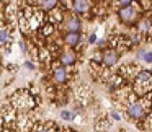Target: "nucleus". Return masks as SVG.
Instances as JSON below:
<instances>
[{
    "mask_svg": "<svg viewBox=\"0 0 152 132\" xmlns=\"http://www.w3.org/2000/svg\"><path fill=\"white\" fill-rule=\"evenodd\" d=\"M137 12L139 8L134 7V5H128V7H123L119 10V18H121L123 23H134L136 18H137Z\"/></svg>",
    "mask_w": 152,
    "mask_h": 132,
    "instance_id": "f257e3e1",
    "label": "nucleus"
},
{
    "mask_svg": "<svg viewBox=\"0 0 152 132\" xmlns=\"http://www.w3.org/2000/svg\"><path fill=\"white\" fill-rule=\"evenodd\" d=\"M144 101H136V103H131V104L128 106V109H126V112H128L129 119H141L142 116L145 114V109H144Z\"/></svg>",
    "mask_w": 152,
    "mask_h": 132,
    "instance_id": "f03ea898",
    "label": "nucleus"
},
{
    "mask_svg": "<svg viewBox=\"0 0 152 132\" xmlns=\"http://www.w3.org/2000/svg\"><path fill=\"white\" fill-rule=\"evenodd\" d=\"M13 104L17 106V108H31V106H33V99L28 96L26 91H21L20 90L13 98Z\"/></svg>",
    "mask_w": 152,
    "mask_h": 132,
    "instance_id": "7ed1b4c3",
    "label": "nucleus"
},
{
    "mask_svg": "<svg viewBox=\"0 0 152 132\" xmlns=\"http://www.w3.org/2000/svg\"><path fill=\"white\" fill-rule=\"evenodd\" d=\"M62 28L64 30H67L69 33H79V30H80V21H79V18L75 17V15H67L66 17V20H64V23H62Z\"/></svg>",
    "mask_w": 152,
    "mask_h": 132,
    "instance_id": "20e7f679",
    "label": "nucleus"
},
{
    "mask_svg": "<svg viewBox=\"0 0 152 132\" xmlns=\"http://www.w3.org/2000/svg\"><path fill=\"white\" fill-rule=\"evenodd\" d=\"M118 59H119V54H118V51H115V49L105 51V52H103V56H102V60H103V64H105L106 67L116 65Z\"/></svg>",
    "mask_w": 152,
    "mask_h": 132,
    "instance_id": "39448f33",
    "label": "nucleus"
},
{
    "mask_svg": "<svg viewBox=\"0 0 152 132\" xmlns=\"http://www.w3.org/2000/svg\"><path fill=\"white\" fill-rule=\"evenodd\" d=\"M90 10V0H74V12L87 15Z\"/></svg>",
    "mask_w": 152,
    "mask_h": 132,
    "instance_id": "423d86ee",
    "label": "nucleus"
},
{
    "mask_svg": "<svg viewBox=\"0 0 152 132\" xmlns=\"http://www.w3.org/2000/svg\"><path fill=\"white\" fill-rule=\"evenodd\" d=\"M53 80L56 83H64L67 80V72H66V69L64 67H56V69L53 70Z\"/></svg>",
    "mask_w": 152,
    "mask_h": 132,
    "instance_id": "0eeeda50",
    "label": "nucleus"
},
{
    "mask_svg": "<svg viewBox=\"0 0 152 132\" xmlns=\"http://www.w3.org/2000/svg\"><path fill=\"white\" fill-rule=\"evenodd\" d=\"M74 62H75V52L70 49L64 51L62 56H61V64L67 67V65H74Z\"/></svg>",
    "mask_w": 152,
    "mask_h": 132,
    "instance_id": "6e6552de",
    "label": "nucleus"
},
{
    "mask_svg": "<svg viewBox=\"0 0 152 132\" xmlns=\"http://www.w3.org/2000/svg\"><path fill=\"white\" fill-rule=\"evenodd\" d=\"M64 43L67 44V46H77V44L80 43V34L79 33H67L66 38H64Z\"/></svg>",
    "mask_w": 152,
    "mask_h": 132,
    "instance_id": "1a4fd4ad",
    "label": "nucleus"
},
{
    "mask_svg": "<svg viewBox=\"0 0 152 132\" xmlns=\"http://www.w3.org/2000/svg\"><path fill=\"white\" fill-rule=\"evenodd\" d=\"M152 30V23L149 18H142V20H139L137 23V31L139 33H149V31Z\"/></svg>",
    "mask_w": 152,
    "mask_h": 132,
    "instance_id": "9d476101",
    "label": "nucleus"
},
{
    "mask_svg": "<svg viewBox=\"0 0 152 132\" xmlns=\"http://www.w3.org/2000/svg\"><path fill=\"white\" fill-rule=\"evenodd\" d=\"M38 4H39V7L43 8V10H53L54 7L57 5V0H38Z\"/></svg>",
    "mask_w": 152,
    "mask_h": 132,
    "instance_id": "9b49d317",
    "label": "nucleus"
},
{
    "mask_svg": "<svg viewBox=\"0 0 152 132\" xmlns=\"http://www.w3.org/2000/svg\"><path fill=\"white\" fill-rule=\"evenodd\" d=\"M0 38H2V44H4V46L7 44V41L10 43V34L7 33V28H5V26L2 28V31H0Z\"/></svg>",
    "mask_w": 152,
    "mask_h": 132,
    "instance_id": "f8f14e48",
    "label": "nucleus"
},
{
    "mask_svg": "<svg viewBox=\"0 0 152 132\" xmlns=\"http://www.w3.org/2000/svg\"><path fill=\"white\" fill-rule=\"evenodd\" d=\"M137 57L139 59H144L145 62H152V52H139Z\"/></svg>",
    "mask_w": 152,
    "mask_h": 132,
    "instance_id": "ddd939ff",
    "label": "nucleus"
},
{
    "mask_svg": "<svg viewBox=\"0 0 152 132\" xmlns=\"http://www.w3.org/2000/svg\"><path fill=\"white\" fill-rule=\"evenodd\" d=\"M61 117L66 119V121H70V119H74V114L70 111H67V109H64V111H61Z\"/></svg>",
    "mask_w": 152,
    "mask_h": 132,
    "instance_id": "4468645a",
    "label": "nucleus"
},
{
    "mask_svg": "<svg viewBox=\"0 0 152 132\" xmlns=\"http://www.w3.org/2000/svg\"><path fill=\"white\" fill-rule=\"evenodd\" d=\"M132 4V0H118V5L119 7H128V5H131Z\"/></svg>",
    "mask_w": 152,
    "mask_h": 132,
    "instance_id": "2eb2a0df",
    "label": "nucleus"
},
{
    "mask_svg": "<svg viewBox=\"0 0 152 132\" xmlns=\"http://www.w3.org/2000/svg\"><path fill=\"white\" fill-rule=\"evenodd\" d=\"M36 132H54V131H51L48 125H41V127H38L36 129Z\"/></svg>",
    "mask_w": 152,
    "mask_h": 132,
    "instance_id": "dca6fc26",
    "label": "nucleus"
},
{
    "mask_svg": "<svg viewBox=\"0 0 152 132\" xmlns=\"http://www.w3.org/2000/svg\"><path fill=\"white\" fill-rule=\"evenodd\" d=\"M44 34H51V31H53V28H51V25L48 23V25H44Z\"/></svg>",
    "mask_w": 152,
    "mask_h": 132,
    "instance_id": "f3484780",
    "label": "nucleus"
},
{
    "mask_svg": "<svg viewBox=\"0 0 152 132\" xmlns=\"http://www.w3.org/2000/svg\"><path fill=\"white\" fill-rule=\"evenodd\" d=\"M88 43H90V44H95V43H96V36H95V34H92V36L88 38Z\"/></svg>",
    "mask_w": 152,
    "mask_h": 132,
    "instance_id": "a211bd4d",
    "label": "nucleus"
},
{
    "mask_svg": "<svg viewBox=\"0 0 152 132\" xmlns=\"http://www.w3.org/2000/svg\"><path fill=\"white\" fill-rule=\"evenodd\" d=\"M111 117L115 119V121H119V119H121V117H119V114H118L116 111H113V112H111Z\"/></svg>",
    "mask_w": 152,
    "mask_h": 132,
    "instance_id": "6ab92c4d",
    "label": "nucleus"
},
{
    "mask_svg": "<svg viewBox=\"0 0 152 132\" xmlns=\"http://www.w3.org/2000/svg\"><path fill=\"white\" fill-rule=\"evenodd\" d=\"M25 65H26V69H30V70H33L34 69V65L31 62H25Z\"/></svg>",
    "mask_w": 152,
    "mask_h": 132,
    "instance_id": "aec40b11",
    "label": "nucleus"
},
{
    "mask_svg": "<svg viewBox=\"0 0 152 132\" xmlns=\"http://www.w3.org/2000/svg\"><path fill=\"white\" fill-rule=\"evenodd\" d=\"M147 127H149V129L152 127V114L149 116V119H147Z\"/></svg>",
    "mask_w": 152,
    "mask_h": 132,
    "instance_id": "412c9836",
    "label": "nucleus"
},
{
    "mask_svg": "<svg viewBox=\"0 0 152 132\" xmlns=\"http://www.w3.org/2000/svg\"><path fill=\"white\" fill-rule=\"evenodd\" d=\"M61 132H72V131H70V129H62Z\"/></svg>",
    "mask_w": 152,
    "mask_h": 132,
    "instance_id": "4be33fe9",
    "label": "nucleus"
}]
</instances>
